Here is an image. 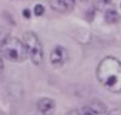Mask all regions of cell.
Masks as SVG:
<instances>
[{"label":"cell","instance_id":"cell-2","mask_svg":"<svg viewBox=\"0 0 121 115\" xmlns=\"http://www.w3.org/2000/svg\"><path fill=\"white\" fill-rule=\"evenodd\" d=\"M1 53L9 61L24 62L28 56V51L23 41L13 36H9L1 43Z\"/></svg>","mask_w":121,"mask_h":115},{"label":"cell","instance_id":"cell-6","mask_svg":"<svg viewBox=\"0 0 121 115\" xmlns=\"http://www.w3.org/2000/svg\"><path fill=\"white\" fill-rule=\"evenodd\" d=\"M50 5H51V7L53 10L59 11V12L60 11L64 12V11H67V10H68V7H67V5L64 3V0H51V1H50Z\"/></svg>","mask_w":121,"mask_h":115},{"label":"cell","instance_id":"cell-4","mask_svg":"<svg viewBox=\"0 0 121 115\" xmlns=\"http://www.w3.org/2000/svg\"><path fill=\"white\" fill-rule=\"evenodd\" d=\"M67 59V51L62 46H56L51 52V63L55 67H62Z\"/></svg>","mask_w":121,"mask_h":115},{"label":"cell","instance_id":"cell-10","mask_svg":"<svg viewBox=\"0 0 121 115\" xmlns=\"http://www.w3.org/2000/svg\"><path fill=\"white\" fill-rule=\"evenodd\" d=\"M64 3H65L68 10H73V7H74V0H64Z\"/></svg>","mask_w":121,"mask_h":115},{"label":"cell","instance_id":"cell-1","mask_svg":"<svg viewBox=\"0 0 121 115\" xmlns=\"http://www.w3.org/2000/svg\"><path fill=\"white\" fill-rule=\"evenodd\" d=\"M97 78L102 85L112 92H121V62L114 57L104 58L97 68Z\"/></svg>","mask_w":121,"mask_h":115},{"label":"cell","instance_id":"cell-7","mask_svg":"<svg viewBox=\"0 0 121 115\" xmlns=\"http://www.w3.org/2000/svg\"><path fill=\"white\" fill-rule=\"evenodd\" d=\"M90 110L95 111V113H98V114H102V113L105 111V107H104L103 103L96 101V102H92L90 104Z\"/></svg>","mask_w":121,"mask_h":115},{"label":"cell","instance_id":"cell-13","mask_svg":"<svg viewBox=\"0 0 121 115\" xmlns=\"http://www.w3.org/2000/svg\"><path fill=\"white\" fill-rule=\"evenodd\" d=\"M103 1H104V3H108V1H109V0H103Z\"/></svg>","mask_w":121,"mask_h":115},{"label":"cell","instance_id":"cell-8","mask_svg":"<svg viewBox=\"0 0 121 115\" xmlns=\"http://www.w3.org/2000/svg\"><path fill=\"white\" fill-rule=\"evenodd\" d=\"M105 19L108 23H115L119 19V15L115 10H108L105 12Z\"/></svg>","mask_w":121,"mask_h":115},{"label":"cell","instance_id":"cell-3","mask_svg":"<svg viewBox=\"0 0 121 115\" xmlns=\"http://www.w3.org/2000/svg\"><path fill=\"white\" fill-rule=\"evenodd\" d=\"M22 41L27 47L28 55L30 59H32V62L34 64L39 66L43 61V47H41V44H40L38 36L32 32H27L23 34Z\"/></svg>","mask_w":121,"mask_h":115},{"label":"cell","instance_id":"cell-12","mask_svg":"<svg viewBox=\"0 0 121 115\" xmlns=\"http://www.w3.org/2000/svg\"><path fill=\"white\" fill-rule=\"evenodd\" d=\"M85 115H93V114H92V113H86Z\"/></svg>","mask_w":121,"mask_h":115},{"label":"cell","instance_id":"cell-5","mask_svg":"<svg viewBox=\"0 0 121 115\" xmlns=\"http://www.w3.org/2000/svg\"><path fill=\"white\" fill-rule=\"evenodd\" d=\"M38 109L44 115H52L55 111V102L48 98H43L38 102Z\"/></svg>","mask_w":121,"mask_h":115},{"label":"cell","instance_id":"cell-11","mask_svg":"<svg viewBox=\"0 0 121 115\" xmlns=\"http://www.w3.org/2000/svg\"><path fill=\"white\" fill-rule=\"evenodd\" d=\"M23 15L27 17V18H29V16H30V13H29V11L28 10H24V12H23Z\"/></svg>","mask_w":121,"mask_h":115},{"label":"cell","instance_id":"cell-9","mask_svg":"<svg viewBox=\"0 0 121 115\" xmlns=\"http://www.w3.org/2000/svg\"><path fill=\"white\" fill-rule=\"evenodd\" d=\"M44 11H45V9H44V6L43 5H35V7H34V13L36 15V16H41L43 13H44Z\"/></svg>","mask_w":121,"mask_h":115}]
</instances>
